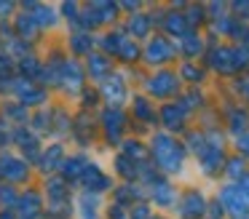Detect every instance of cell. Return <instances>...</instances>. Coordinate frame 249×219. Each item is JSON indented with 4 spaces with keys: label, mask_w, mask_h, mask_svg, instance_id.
<instances>
[{
    "label": "cell",
    "mask_w": 249,
    "mask_h": 219,
    "mask_svg": "<svg viewBox=\"0 0 249 219\" xmlns=\"http://www.w3.org/2000/svg\"><path fill=\"white\" fill-rule=\"evenodd\" d=\"M225 201H228V206H231V208H236V214H241L244 208H247V198H244L238 190H228L225 192Z\"/></svg>",
    "instance_id": "1"
}]
</instances>
